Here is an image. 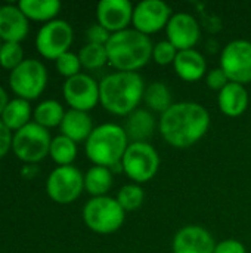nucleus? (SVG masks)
I'll return each instance as SVG.
<instances>
[{
  "instance_id": "3",
  "label": "nucleus",
  "mask_w": 251,
  "mask_h": 253,
  "mask_svg": "<svg viewBox=\"0 0 251 253\" xmlns=\"http://www.w3.org/2000/svg\"><path fill=\"white\" fill-rule=\"evenodd\" d=\"M105 47L108 62L117 71L138 73L152 59L154 44L149 36L135 28H126L111 34Z\"/></svg>"
},
{
  "instance_id": "38",
  "label": "nucleus",
  "mask_w": 251,
  "mask_h": 253,
  "mask_svg": "<svg viewBox=\"0 0 251 253\" xmlns=\"http://www.w3.org/2000/svg\"><path fill=\"white\" fill-rule=\"evenodd\" d=\"M1 44H3V40L0 39V49H1Z\"/></svg>"
},
{
  "instance_id": "37",
  "label": "nucleus",
  "mask_w": 251,
  "mask_h": 253,
  "mask_svg": "<svg viewBox=\"0 0 251 253\" xmlns=\"http://www.w3.org/2000/svg\"><path fill=\"white\" fill-rule=\"evenodd\" d=\"M7 102H9V99H7V93H6V90L0 86V116H1V113L4 111V108H6Z\"/></svg>"
},
{
  "instance_id": "32",
  "label": "nucleus",
  "mask_w": 251,
  "mask_h": 253,
  "mask_svg": "<svg viewBox=\"0 0 251 253\" xmlns=\"http://www.w3.org/2000/svg\"><path fill=\"white\" fill-rule=\"evenodd\" d=\"M178 49L169 42V40H161L158 43L154 44L152 49V59L158 64V65H170L175 62L176 56H178Z\"/></svg>"
},
{
  "instance_id": "7",
  "label": "nucleus",
  "mask_w": 251,
  "mask_h": 253,
  "mask_svg": "<svg viewBox=\"0 0 251 253\" xmlns=\"http://www.w3.org/2000/svg\"><path fill=\"white\" fill-rule=\"evenodd\" d=\"M123 172L135 184L151 181L160 169L158 151L149 142H130L123 160Z\"/></svg>"
},
{
  "instance_id": "29",
  "label": "nucleus",
  "mask_w": 251,
  "mask_h": 253,
  "mask_svg": "<svg viewBox=\"0 0 251 253\" xmlns=\"http://www.w3.org/2000/svg\"><path fill=\"white\" fill-rule=\"evenodd\" d=\"M115 199L124 212H133L143 205L145 193L139 184H127L120 188Z\"/></svg>"
},
{
  "instance_id": "14",
  "label": "nucleus",
  "mask_w": 251,
  "mask_h": 253,
  "mask_svg": "<svg viewBox=\"0 0 251 253\" xmlns=\"http://www.w3.org/2000/svg\"><path fill=\"white\" fill-rule=\"evenodd\" d=\"M167 40L178 49V50H186L194 49V46L198 43L201 36V28L198 21L186 12H178L173 13L167 27Z\"/></svg>"
},
{
  "instance_id": "2",
  "label": "nucleus",
  "mask_w": 251,
  "mask_h": 253,
  "mask_svg": "<svg viewBox=\"0 0 251 253\" xmlns=\"http://www.w3.org/2000/svg\"><path fill=\"white\" fill-rule=\"evenodd\" d=\"M145 83L139 73L115 71L99 82V102L114 116H129L143 99Z\"/></svg>"
},
{
  "instance_id": "27",
  "label": "nucleus",
  "mask_w": 251,
  "mask_h": 253,
  "mask_svg": "<svg viewBox=\"0 0 251 253\" xmlns=\"http://www.w3.org/2000/svg\"><path fill=\"white\" fill-rule=\"evenodd\" d=\"M49 156L59 166H72L77 157V144L64 135H58L52 139Z\"/></svg>"
},
{
  "instance_id": "33",
  "label": "nucleus",
  "mask_w": 251,
  "mask_h": 253,
  "mask_svg": "<svg viewBox=\"0 0 251 253\" xmlns=\"http://www.w3.org/2000/svg\"><path fill=\"white\" fill-rule=\"evenodd\" d=\"M109 37H111V33H109L107 28H104L101 24H93V25H90V27L87 28V31H86L87 43L107 46Z\"/></svg>"
},
{
  "instance_id": "16",
  "label": "nucleus",
  "mask_w": 251,
  "mask_h": 253,
  "mask_svg": "<svg viewBox=\"0 0 251 253\" xmlns=\"http://www.w3.org/2000/svg\"><path fill=\"white\" fill-rule=\"evenodd\" d=\"M133 9L129 0H101L96 6L98 24L111 34L129 28L133 19Z\"/></svg>"
},
{
  "instance_id": "4",
  "label": "nucleus",
  "mask_w": 251,
  "mask_h": 253,
  "mask_svg": "<svg viewBox=\"0 0 251 253\" xmlns=\"http://www.w3.org/2000/svg\"><path fill=\"white\" fill-rule=\"evenodd\" d=\"M84 144L86 156L95 166L112 169L121 163L130 141L124 127L115 123H104L92 130Z\"/></svg>"
},
{
  "instance_id": "18",
  "label": "nucleus",
  "mask_w": 251,
  "mask_h": 253,
  "mask_svg": "<svg viewBox=\"0 0 251 253\" xmlns=\"http://www.w3.org/2000/svg\"><path fill=\"white\" fill-rule=\"evenodd\" d=\"M173 68L183 82H189V83L198 82L207 74L206 58L197 49L179 50L173 62Z\"/></svg>"
},
{
  "instance_id": "23",
  "label": "nucleus",
  "mask_w": 251,
  "mask_h": 253,
  "mask_svg": "<svg viewBox=\"0 0 251 253\" xmlns=\"http://www.w3.org/2000/svg\"><path fill=\"white\" fill-rule=\"evenodd\" d=\"M31 107L30 101H25L22 98L10 99L4 108V111L0 116V120L6 125L9 130H19L24 126H27L31 120Z\"/></svg>"
},
{
  "instance_id": "12",
  "label": "nucleus",
  "mask_w": 251,
  "mask_h": 253,
  "mask_svg": "<svg viewBox=\"0 0 251 253\" xmlns=\"http://www.w3.org/2000/svg\"><path fill=\"white\" fill-rule=\"evenodd\" d=\"M62 92L71 110L87 113L99 102V83L84 73L67 79Z\"/></svg>"
},
{
  "instance_id": "36",
  "label": "nucleus",
  "mask_w": 251,
  "mask_h": 253,
  "mask_svg": "<svg viewBox=\"0 0 251 253\" xmlns=\"http://www.w3.org/2000/svg\"><path fill=\"white\" fill-rule=\"evenodd\" d=\"M12 130H9L6 125L0 120V159L4 157L9 153V150H12Z\"/></svg>"
},
{
  "instance_id": "25",
  "label": "nucleus",
  "mask_w": 251,
  "mask_h": 253,
  "mask_svg": "<svg viewBox=\"0 0 251 253\" xmlns=\"http://www.w3.org/2000/svg\"><path fill=\"white\" fill-rule=\"evenodd\" d=\"M143 101L151 113H166L172 105V93L170 89L163 82H154L145 87Z\"/></svg>"
},
{
  "instance_id": "11",
  "label": "nucleus",
  "mask_w": 251,
  "mask_h": 253,
  "mask_svg": "<svg viewBox=\"0 0 251 253\" xmlns=\"http://www.w3.org/2000/svg\"><path fill=\"white\" fill-rule=\"evenodd\" d=\"M220 68L232 83H251V42L232 40L220 53Z\"/></svg>"
},
{
  "instance_id": "9",
  "label": "nucleus",
  "mask_w": 251,
  "mask_h": 253,
  "mask_svg": "<svg viewBox=\"0 0 251 253\" xmlns=\"http://www.w3.org/2000/svg\"><path fill=\"white\" fill-rule=\"evenodd\" d=\"M84 190V175L74 166H58L46 181L47 196L58 205L75 202Z\"/></svg>"
},
{
  "instance_id": "20",
  "label": "nucleus",
  "mask_w": 251,
  "mask_h": 253,
  "mask_svg": "<svg viewBox=\"0 0 251 253\" xmlns=\"http://www.w3.org/2000/svg\"><path fill=\"white\" fill-rule=\"evenodd\" d=\"M155 119L149 110L138 108L126 117L124 132L132 142H148L155 130Z\"/></svg>"
},
{
  "instance_id": "26",
  "label": "nucleus",
  "mask_w": 251,
  "mask_h": 253,
  "mask_svg": "<svg viewBox=\"0 0 251 253\" xmlns=\"http://www.w3.org/2000/svg\"><path fill=\"white\" fill-rule=\"evenodd\" d=\"M65 113L67 111L64 110L61 102H58L55 99H46L34 108L33 117L37 125L49 129V127L61 126Z\"/></svg>"
},
{
  "instance_id": "21",
  "label": "nucleus",
  "mask_w": 251,
  "mask_h": 253,
  "mask_svg": "<svg viewBox=\"0 0 251 253\" xmlns=\"http://www.w3.org/2000/svg\"><path fill=\"white\" fill-rule=\"evenodd\" d=\"M59 127H61V135L70 138L75 144L83 141L86 142L92 130L95 129L92 117L86 111H78L71 108L65 113Z\"/></svg>"
},
{
  "instance_id": "35",
  "label": "nucleus",
  "mask_w": 251,
  "mask_h": 253,
  "mask_svg": "<svg viewBox=\"0 0 251 253\" xmlns=\"http://www.w3.org/2000/svg\"><path fill=\"white\" fill-rule=\"evenodd\" d=\"M215 253H247V249L241 242L235 239H228L216 245Z\"/></svg>"
},
{
  "instance_id": "30",
  "label": "nucleus",
  "mask_w": 251,
  "mask_h": 253,
  "mask_svg": "<svg viewBox=\"0 0 251 253\" xmlns=\"http://www.w3.org/2000/svg\"><path fill=\"white\" fill-rule=\"evenodd\" d=\"M24 61V50L21 47V43H12L4 42L0 49V65L4 70H15L21 62Z\"/></svg>"
},
{
  "instance_id": "5",
  "label": "nucleus",
  "mask_w": 251,
  "mask_h": 253,
  "mask_svg": "<svg viewBox=\"0 0 251 253\" xmlns=\"http://www.w3.org/2000/svg\"><path fill=\"white\" fill-rule=\"evenodd\" d=\"M126 219V212L117 199L109 196L92 197L83 208V221L96 234H112L118 231Z\"/></svg>"
},
{
  "instance_id": "34",
  "label": "nucleus",
  "mask_w": 251,
  "mask_h": 253,
  "mask_svg": "<svg viewBox=\"0 0 251 253\" xmlns=\"http://www.w3.org/2000/svg\"><path fill=\"white\" fill-rule=\"evenodd\" d=\"M206 83L210 89L213 90H222L228 83H229V79L226 77L225 71L219 67V68H213V70H209L207 74H206Z\"/></svg>"
},
{
  "instance_id": "17",
  "label": "nucleus",
  "mask_w": 251,
  "mask_h": 253,
  "mask_svg": "<svg viewBox=\"0 0 251 253\" xmlns=\"http://www.w3.org/2000/svg\"><path fill=\"white\" fill-rule=\"evenodd\" d=\"M28 18L15 4L0 6V39L4 42L21 43L28 34Z\"/></svg>"
},
{
  "instance_id": "6",
  "label": "nucleus",
  "mask_w": 251,
  "mask_h": 253,
  "mask_svg": "<svg viewBox=\"0 0 251 253\" xmlns=\"http://www.w3.org/2000/svg\"><path fill=\"white\" fill-rule=\"evenodd\" d=\"M50 144L52 138L49 130L36 122H30L13 133L12 151L19 160L34 165L49 156Z\"/></svg>"
},
{
  "instance_id": "1",
  "label": "nucleus",
  "mask_w": 251,
  "mask_h": 253,
  "mask_svg": "<svg viewBox=\"0 0 251 253\" xmlns=\"http://www.w3.org/2000/svg\"><path fill=\"white\" fill-rule=\"evenodd\" d=\"M210 127V114L206 107L192 101L175 102L160 116L158 130L163 139L175 148L195 145Z\"/></svg>"
},
{
  "instance_id": "13",
  "label": "nucleus",
  "mask_w": 251,
  "mask_h": 253,
  "mask_svg": "<svg viewBox=\"0 0 251 253\" xmlns=\"http://www.w3.org/2000/svg\"><path fill=\"white\" fill-rule=\"evenodd\" d=\"M173 12L163 0H143L133 9V28L149 36L167 27Z\"/></svg>"
},
{
  "instance_id": "19",
  "label": "nucleus",
  "mask_w": 251,
  "mask_h": 253,
  "mask_svg": "<svg viewBox=\"0 0 251 253\" xmlns=\"http://www.w3.org/2000/svg\"><path fill=\"white\" fill-rule=\"evenodd\" d=\"M250 96L244 84L229 82L217 95L220 111L228 117H240L249 108Z\"/></svg>"
},
{
  "instance_id": "15",
  "label": "nucleus",
  "mask_w": 251,
  "mask_h": 253,
  "mask_svg": "<svg viewBox=\"0 0 251 253\" xmlns=\"http://www.w3.org/2000/svg\"><path fill=\"white\" fill-rule=\"evenodd\" d=\"M215 237L200 225H185L173 237V253H215Z\"/></svg>"
},
{
  "instance_id": "10",
  "label": "nucleus",
  "mask_w": 251,
  "mask_h": 253,
  "mask_svg": "<svg viewBox=\"0 0 251 253\" xmlns=\"http://www.w3.org/2000/svg\"><path fill=\"white\" fill-rule=\"evenodd\" d=\"M74 40L72 27L64 19H53L43 24L36 36V47L46 59L56 61L62 53L70 50Z\"/></svg>"
},
{
  "instance_id": "22",
  "label": "nucleus",
  "mask_w": 251,
  "mask_h": 253,
  "mask_svg": "<svg viewBox=\"0 0 251 253\" xmlns=\"http://www.w3.org/2000/svg\"><path fill=\"white\" fill-rule=\"evenodd\" d=\"M18 7L22 13L33 21L50 22L56 19L61 10V1L58 0H21Z\"/></svg>"
},
{
  "instance_id": "24",
  "label": "nucleus",
  "mask_w": 251,
  "mask_h": 253,
  "mask_svg": "<svg viewBox=\"0 0 251 253\" xmlns=\"http://www.w3.org/2000/svg\"><path fill=\"white\" fill-rule=\"evenodd\" d=\"M114 173L111 169L104 166H92L84 175V190L93 197L107 196L112 188Z\"/></svg>"
},
{
  "instance_id": "31",
  "label": "nucleus",
  "mask_w": 251,
  "mask_h": 253,
  "mask_svg": "<svg viewBox=\"0 0 251 253\" xmlns=\"http://www.w3.org/2000/svg\"><path fill=\"white\" fill-rule=\"evenodd\" d=\"M56 70L61 76L67 77V79H71L77 74H80V70H81V62H80V58L77 53H72V52H65L62 53L56 61Z\"/></svg>"
},
{
  "instance_id": "28",
  "label": "nucleus",
  "mask_w": 251,
  "mask_h": 253,
  "mask_svg": "<svg viewBox=\"0 0 251 253\" xmlns=\"http://www.w3.org/2000/svg\"><path fill=\"white\" fill-rule=\"evenodd\" d=\"M78 58H80L81 67H84V68H87V70H98V68H102V67L108 62L107 47L102 46V44L87 43V44H84V46L80 49Z\"/></svg>"
},
{
  "instance_id": "8",
  "label": "nucleus",
  "mask_w": 251,
  "mask_h": 253,
  "mask_svg": "<svg viewBox=\"0 0 251 253\" xmlns=\"http://www.w3.org/2000/svg\"><path fill=\"white\" fill-rule=\"evenodd\" d=\"M10 89L25 101L37 99L47 84V70L38 59H24L9 74Z\"/></svg>"
}]
</instances>
